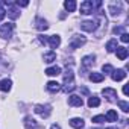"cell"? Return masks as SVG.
Instances as JSON below:
<instances>
[{
	"label": "cell",
	"instance_id": "obj_24",
	"mask_svg": "<svg viewBox=\"0 0 129 129\" xmlns=\"http://www.w3.org/2000/svg\"><path fill=\"white\" fill-rule=\"evenodd\" d=\"M24 126L27 129H32V127H37V121L32 118V117H26L24 118Z\"/></svg>",
	"mask_w": 129,
	"mask_h": 129
},
{
	"label": "cell",
	"instance_id": "obj_13",
	"mask_svg": "<svg viewBox=\"0 0 129 129\" xmlns=\"http://www.w3.org/2000/svg\"><path fill=\"white\" fill-rule=\"evenodd\" d=\"M47 90L52 91V93H58L61 90V85L56 81H50V82H47Z\"/></svg>",
	"mask_w": 129,
	"mask_h": 129
},
{
	"label": "cell",
	"instance_id": "obj_14",
	"mask_svg": "<svg viewBox=\"0 0 129 129\" xmlns=\"http://www.w3.org/2000/svg\"><path fill=\"white\" fill-rule=\"evenodd\" d=\"M70 126L75 127V129H82L84 127V120L82 118H78V117L76 118H72L70 120Z\"/></svg>",
	"mask_w": 129,
	"mask_h": 129
},
{
	"label": "cell",
	"instance_id": "obj_18",
	"mask_svg": "<svg viewBox=\"0 0 129 129\" xmlns=\"http://www.w3.org/2000/svg\"><path fill=\"white\" fill-rule=\"evenodd\" d=\"M59 73H61V67H58V66L56 67H50V69L46 70V75L47 76H58Z\"/></svg>",
	"mask_w": 129,
	"mask_h": 129
},
{
	"label": "cell",
	"instance_id": "obj_17",
	"mask_svg": "<svg viewBox=\"0 0 129 129\" xmlns=\"http://www.w3.org/2000/svg\"><path fill=\"white\" fill-rule=\"evenodd\" d=\"M8 5L11 6V8L8 9V15H9V18H12V20H15V18H17V17L20 15V14H18V11H17V8H14V6H12V3H8Z\"/></svg>",
	"mask_w": 129,
	"mask_h": 129
},
{
	"label": "cell",
	"instance_id": "obj_29",
	"mask_svg": "<svg viewBox=\"0 0 129 129\" xmlns=\"http://www.w3.org/2000/svg\"><path fill=\"white\" fill-rule=\"evenodd\" d=\"M15 5H17V6H21V8H26L29 3H27V2H20V0H18V2H17Z\"/></svg>",
	"mask_w": 129,
	"mask_h": 129
},
{
	"label": "cell",
	"instance_id": "obj_15",
	"mask_svg": "<svg viewBox=\"0 0 129 129\" xmlns=\"http://www.w3.org/2000/svg\"><path fill=\"white\" fill-rule=\"evenodd\" d=\"M11 85H12V82H11L9 79L0 81V91H9V90H11Z\"/></svg>",
	"mask_w": 129,
	"mask_h": 129
},
{
	"label": "cell",
	"instance_id": "obj_30",
	"mask_svg": "<svg viewBox=\"0 0 129 129\" xmlns=\"http://www.w3.org/2000/svg\"><path fill=\"white\" fill-rule=\"evenodd\" d=\"M121 41L123 43H127L129 41V35L127 34H121Z\"/></svg>",
	"mask_w": 129,
	"mask_h": 129
},
{
	"label": "cell",
	"instance_id": "obj_27",
	"mask_svg": "<svg viewBox=\"0 0 129 129\" xmlns=\"http://www.w3.org/2000/svg\"><path fill=\"white\" fill-rule=\"evenodd\" d=\"M117 103H118V106H120L124 112H127V111H129V103H127V102H124V100H118Z\"/></svg>",
	"mask_w": 129,
	"mask_h": 129
},
{
	"label": "cell",
	"instance_id": "obj_5",
	"mask_svg": "<svg viewBox=\"0 0 129 129\" xmlns=\"http://www.w3.org/2000/svg\"><path fill=\"white\" fill-rule=\"evenodd\" d=\"M35 112L40 114L41 117H49V114H50V106H49V105H37V106H35Z\"/></svg>",
	"mask_w": 129,
	"mask_h": 129
},
{
	"label": "cell",
	"instance_id": "obj_35",
	"mask_svg": "<svg viewBox=\"0 0 129 129\" xmlns=\"http://www.w3.org/2000/svg\"><path fill=\"white\" fill-rule=\"evenodd\" d=\"M108 129H117V127H108Z\"/></svg>",
	"mask_w": 129,
	"mask_h": 129
},
{
	"label": "cell",
	"instance_id": "obj_3",
	"mask_svg": "<svg viewBox=\"0 0 129 129\" xmlns=\"http://www.w3.org/2000/svg\"><path fill=\"white\" fill-rule=\"evenodd\" d=\"M79 9H81V12H82V14H85V15H88V14H93L94 3H93V2H90V0H85V2H82V3H81Z\"/></svg>",
	"mask_w": 129,
	"mask_h": 129
},
{
	"label": "cell",
	"instance_id": "obj_2",
	"mask_svg": "<svg viewBox=\"0 0 129 129\" xmlns=\"http://www.w3.org/2000/svg\"><path fill=\"white\" fill-rule=\"evenodd\" d=\"M14 30V23H6L0 26V37L2 38H9Z\"/></svg>",
	"mask_w": 129,
	"mask_h": 129
},
{
	"label": "cell",
	"instance_id": "obj_6",
	"mask_svg": "<svg viewBox=\"0 0 129 129\" xmlns=\"http://www.w3.org/2000/svg\"><path fill=\"white\" fill-rule=\"evenodd\" d=\"M96 27H97V21H84V23H81V29L87 30V32H93V30H96Z\"/></svg>",
	"mask_w": 129,
	"mask_h": 129
},
{
	"label": "cell",
	"instance_id": "obj_28",
	"mask_svg": "<svg viewBox=\"0 0 129 129\" xmlns=\"http://www.w3.org/2000/svg\"><path fill=\"white\" fill-rule=\"evenodd\" d=\"M103 121H106L105 115H96V117H93V123H103Z\"/></svg>",
	"mask_w": 129,
	"mask_h": 129
},
{
	"label": "cell",
	"instance_id": "obj_21",
	"mask_svg": "<svg viewBox=\"0 0 129 129\" xmlns=\"http://www.w3.org/2000/svg\"><path fill=\"white\" fill-rule=\"evenodd\" d=\"M117 47H118V46H117V40H109V41L106 43V50H108V52H115Z\"/></svg>",
	"mask_w": 129,
	"mask_h": 129
},
{
	"label": "cell",
	"instance_id": "obj_23",
	"mask_svg": "<svg viewBox=\"0 0 129 129\" xmlns=\"http://www.w3.org/2000/svg\"><path fill=\"white\" fill-rule=\"evenodd\" d=\"M117 118H118L117 112H115L114 109H109L108 114H106V121H117Z\"/></svg>",
	"mask_w": 129,
	"mask_h": 129
},
{
	"label": "cell",
	"instance_id": "obj_4",
	"mask_svg": "<svg viewBox=\"0 0 129 129\" xmlns=\"http://www.w3.org/2000/svg\"><path fill=\"white\" fill-rule=\"evenodd\" d=\"M85 37H82V35H75L73 38H72V41H70V47L72 49H79L82 44H85Z\"/></svg>",
	"mask_w": 129,
	"mask_h": 129
},
{
	"label": "cell",
	"instance_id": "obj_22",
	"mask_svg": "<svg viewBox=\"0 0 129 129\" xmlns=\"http://www.w3.org/2000/svg\"><path fill=\"white\" fill-rule=\"evenodd\" d=\"M103 79H105V76L102 73H91L90 75V81H93V82H102Z\"/></svg>",
	"mask_w": 129,
	"mask_h": 129
},
{
	"label": "cell",
	"instance_id": "obj_34",
	"mask_svg": "<svg viewBox=\"0 0 129 129\" xmlns=\"http://www.w3.org/2000/svg\"><path fill=\"white\" fill-rule=\"evenodd\" d=\"M123 93H124V94H127V85H124V87H123Z\"/></svg>",
	"mask_w": 129,
	"mask_h": 129
},
{
	"label": "cell",
	"instance_id": "obj_11",
	"mask_svg": "<svg viewBox=\"0 0 129 129\" xmlns=\"http://www.w3.org/2000/svg\"><path fill=\"white\" fill-rule=\"evenodd\" d=\"M49 44H50L52 49H56L61 44V38L58 35H52V37H49Z\"/></svg>",
	"mask_w": 129,
	"mask_h": 129
},
{
	"label": "cell",
	"instance_id": "obj_20",
	"mask_svg": "<svg viewBox=\"0 0 129 129\" xmlns=\"http://www.w3.org/2000/svg\"><path fill=\"white\" fill-rule=\"evenodd\" d=\"M37 27H38L40 30H47V29H49V24H47L46 20H43V18H37Z\"/></svg>",
	"mask_w": 129,
	"mask_h": 129
},
{
	"label": "cell",
	"instance_id": "obj_32",
	"mask_svg": "<svg viewBox=\"0 0 129 129\" xmlns=\"http://www.w3.org/2000/svg\"><path fill=\"white\" fill-rule=\"evenodd\" d=\"M121 30H123V29H121V27H115V29H114V34H120V32H121Z\"/></svg>",
	"mask_w": 129,
	"mask_h": 129
},
{
	"label": "cell",
	"instance_id": "obj_31",
	"mask_svg": "<svg viewBox=\"0 0 129 129\" xmlns=\"http://www.w3.org/2000/svg\"><path fill=\"white\" fill-rule=\"evenodd\" d=\"M5 15H6V12H5L3 9H0V21H2V20L5 18Z\"/></svg>",
	"mask_w": 129,
	"mask_h": 129
},
{
	"label": "cell",
	"instance_id": "obj_1",
	"mask_svg": "<svg viewBox=\"0 0 129 129\" xmlns=\"http://www.w3.org/2000/svg\"><path fill=\"white\" fill-rule=\"evenodd\" d=\"M73 78H75L73 72L67 69L66 75H64V91H66V93H70V91H73V90H75V82H73Z\"/></svg>",
	"mask_w": 129,
	"mask_h": 129
},
{
	"label": "cell",
	"instance_id": "obj_19",
	"mask_svg": "<svg viewBox=\"0 0 129 129\" xmlns=\"http://www.w3.org/2000/svg\"><path fill=\"white\" fill-rule=\"evenodd\" d=\"M99 105H100V99H99V97L91 96V97L88 99V106H90V108H97Z\"/></svg>",
	"mask_w": 129,
	"mask_h": 129
},
{
	"label": "cell",
	"instance_id": "obj_33",
	"mask_svg": "<svg viewBox=\"0 0 129 129\" xmlns=\"http://www.w3.org/2000/svg\"><path fill=\"white\" fill-rule=\"evenodd\" d=\"M50 129H61V127H59V124H52Z\"/></svg>",
	"mask_w": 129,
	"mask_h": 129
},
{
	"label": "cell",
	"instance_id": "obj_9",
	"mask_svg": "<svg viewBox=\"0 0 129 129\" xmlns=\"http://www.w3.org/2000/svg\"><path fill=\"white\" fill-rule=\"evenodd\" d=\"M102 93H103V96H105L108 100H114V99L117 97V91H115V90H112V88H105Z\"/></svg>",
	"mask_w": 129,
	"mask_h": 129
},
{
	"label": "cell",
	"instance_id": "obj_7",
	"mask_svg": "<svg viewBox=\"0 0 129 129\" xmlns=\"http://www.w3.org/2000/svg\"><path fill=\"white\" fill-rule=\"evenodd\" d=\"M69 103H70L72 106H82V105H84V100H82V97H81V96L72 94V96L69 97Z\"/></svg>",
	"mask_w": 129,
	"mask_h": 129
},
{
	"label": "cell",
	"instance_id": "obj_8",
	"mask_svg": "<svg viewBox=\"0 0 129 129\" xmlns=\"http://www.w3.org/2000/svg\"><path fill=\"white\" fill-rule=\"evenodd\" d=\"M111 75H112V81H115V82H118V81H123V79L126 78V72H124V70H121V69H118V70H114Z\"/></svg>",
	"mask_w": 129,
	"mask_h": 129
},
{
	"label": "cell",
	"instance_id": "obj_16",
	"mask_svg": "<svg viewBox=\"0 0 129 129\" xmlns=\"http://www.w3.org/2000/svg\"><path fill=\"white\" fill-rule=\"evenodd\" d=\"M64 8H66L69 12H73L76 9V2L75 0H67V2H64Z\"/></svg>",
	"mask_w": 129,
	"mask_h": 129
},
{
	"label": "cell",
	"instance_id": "obj_10",
	"mask_svg": "<svg viewBox=\"0 0 129 129\" xmlns=\"http://www.w3.org/2000/svg\"><path fill=\"white\" fill-rule=\"evenodd\" d=\"M93 64H94V55H88V56H84V58H82V66H84L85 69L91 67Z\"/></svg>",
	"mask_w": 129,
	"mask_h": 129
},
{
	"label": "cell",
	"instance_id": "obj_26",
	"mask_svg": "<svg viewBox=\"0 0 129 129\" xmlns=\"http://www.w3.org/2000/svg\"><path fill=\"white\" fill-rule=\"evenodd\" d=\"M102 72H103L105 75H109V73L114 72V69H112V66H109V64H105V66L102 67ZM103 73H102V75H103Z\"/></svg>",
	"mask_w": 129,
	"mask_h": 129
},
{
	"label": "cell",
	"instance_id": "obj_25",
	"mask_svg": "<svg viewBox=\"0 0 129 129\" xmlns=\"http://www.w3.org/2000/svg\"><path fill=\"white\" fill-rule=\"evenodd\" d=\"M56 59V53L55 52H49L44 55V62H53Z\"/></svg>",
	"mask_w": 129,
	"mask_h": 129
},
{
	"label": "cell",
	"instance_id": "obj_12",
	"mask_svg": "<svg viewBox=\"0 0 129 129\" xmlns=\"http://www.w3.org/2000/svg\"><path fill=\"white\" fill-rule=\"evenodd\" d=\"M115 52H117V58H118V59L124 61V59L127 58V49H126V47H117Z\"/></svg>",
	"mask_w": 129,
	"mask_h": 129
}]
</instances>
